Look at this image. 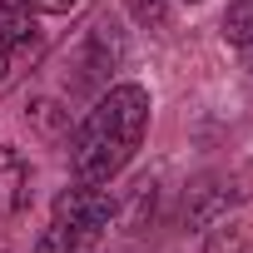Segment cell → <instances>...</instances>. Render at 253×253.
I'll return each instance as SVG.
<instances>
[{
    "instance_id": "8992f818",
    "label": "cell",
    "mask_w": 253,
    "mask_h": 253,
    "mask_svg": "<svg viewBox=\"0 0 253 253\" xmlns=\"http://www.w3.org/2000/svg\"><path fill=\"white\" fill-rule=\"evenodd\" d=\"M30 10H45V15H65V10H75L80 0H25Z\"/></svg>"
},
{
    "instance_id": "7a4b0ae2",
    "label": "cell",
    "mask_w": 253,
    "mask_h": 253,
    "mask_svg": "<svg viewBox=\"0 0 253 253\" xmlns=\"http://www.w3.org/2000/svg\"><path fill=\"white\" fill-rule=\"evenodd\" d=\"M114 218V199L99 189V184H84L80 189H65L55 199V218L40 238V253H80L84 243H94Z\"/></svg>"
},
{
    "instance_id": "3957f363",
    "label": "cell",
    "mask_w": 253,
    "mask_h": 253,
    "mask_svg": "<svg viewBox=\"0 0 253 253\" xmlns=\"http://www.w3.org/2000/svg\"><path fill=\"white\" fill-rule=\"evenodd\" d=\"M30 204V164L20 149L0 144V213H20Z\"/></svg>"
},
{
    "instance_id": "6da1fadb",
    "label": "cell",
    "mask_w": 253,
    "mask_h": 253,
    "mask_svg": "<svg viewBox=\"0 0 253 253\" xmlns=\"http://www.w3.org/2000/svg\"><path fill=\"white\" fill-rule=\"evenodd\" d=\"M149 129V89L144 84H114L75 129L70 164L84 184H109L124 164L134 159L139 139Z\"/></svg>"
},
{
    "instance_id": "52a82bcc",
    "label": "cell",
    "mask_w": 253,
    "mask_h": 253,
    "mask_svg": "<svg viewBox=\"0 0 253 253\" xmlns=\"http://www.w3.org/2000/svg\"><path fill=\"white\" fill-rule=\"evenodd\" d=\"M5 70H10V50L0 45V80H5Z\"/></svg>"
},
{
    "instance_id": "277c9868",
    "label": "cell",
    "mask_w": 253,
    "mask_h": 253,
    "mask_svg": "<svg viewBox=\"0 0 253 253\" xmlns=\"http://www.w3.org/2000/svg\"><path fill=\"white\" fill-rule=\"evenodd\" d=\"M0 45L5 50H30L35 45V10L25 0H0Z\"/></svg>"
},
{
    "instance_id": "ba28073f",
    "label": "cell",
    "mask_w": 253,
    "mask_h": 253,
    "mask_svg": "<svg viewBox=\"0 0 253 253\" xmlns=\"http://www.w3.org/2000/svg\"><path fill=\"white\" fill-rule=\"evenodd\" d=\"M248 70H253V45H248Z\"/></svg>"
},
{
    "instance_id": "5b68a950",
    "label": "cell",
    "mask_w": 253,
    "mask_h": 253,
    "mask_svg": "<svg viewBox=\"0 0 253 253\" xmlns=\"http://www.w3.org/2000/svg\"><path fill=\"white\" fill-rule=\"evenodd\" d=\"M223 40L248 50L253 45V0H233V5L223 10Z\"/></svg>"
},
{
    "instance_id": "9c48e42d",
    "label": "cell",
    "mask_w": 253,
    "mask_h": 253,
    "mask_svg": "<svg viewBox=\"0 0 253 253\" xmlns=\"http://www.w3.org/2000/svg\"><path fill=\"white\" fill-rule=\"evenodd\" d=\"M189 5H199V0H189Z\"/></svg>"
}]
</instances>
